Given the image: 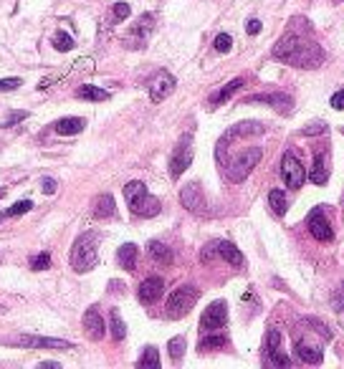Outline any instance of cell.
I'll use <instances>...</instances> for the list:
<instances>
[{
	"label": "cell",
	"instance_id": "cell-24",
	"mask_svg": "<svg viewBox=\"0 0 344 369\" xmlns=\"http://www.w3.org/2000/svg\"><path fill=\"white\" fill-rule=\"evenodd\" d=\"M240 86H243V79H233V81H228V84H225L223 89L213 94V97H211V104H213V106H220V104L225 101V99H231L233 94H236V91L240 89Z\"/></svg>",
	"mask_w": 344,
	"mask_h": 369
},
{
	"label": "cell",
	"instance_id": "cell-17",
	"mask_svg": "<svg viewBox=\"0 0 344 369\" xmlns=\"http://www.w3.org/2000/svg\"><path fill=\"white\" fill-rule=\"evenodd\" d=\"M309 180L314 185H324V182L329 180V157L327 152H316L314 154V165L309 170Z\"/></svg>",
	"mask_w": 344,
	"mask_h": 369
},
{
	"label": "cell",
	"instance_id": "cell-23",
	"mask_svg": "<svg viewBox=\"0 0 344 369\" xmlns=\"http://www.w3.org/2000/svg\"><path fill=\"white\" fill-rule=\"evenodd\" d=\"M117 261H120V265L124 268V271H134V265H137V245L134 243H124L117 251Z\"/></svg>",
	"mask_w": 344,
	"mask_h": 369
},
{
	"label": "cell",
	"instance_id": "cell-31",
	"mask_svg": "<svg viewBox=\"0 0 344 369\" xmlns=\"http://www.w3.org/2000/svg\"><path fill=\"white\" fill-rule=\"evenodd\" d=\"M167 349H170V356H172V362H180V359H183V354H185V339H183V336H175V339H170Z\"/></svg>",
	"mask_w": 344,
	"mask_h": 369
},
{
	"label": "cell",
	"instance_id": "cell-4",
	"mask_svg": "<svg viewBox=\"0 0 344 369\" xmlns=\"http://www.w3.org/2000/svg\"><path fill=\"white\" fill-rule=\"evenodd\" d=\"M200 299V291L195 286H180L170 293L167 299V316L170 319H183L185 313H190V309L195 306V301Z\"/></svg>",
	"mask_w": 344,
	"mask_h": 369
},
{
	"label": "cell",
	"instance_id": "cell-43",
	"mask_svg": "<svg viewBox=\"0 0 344 369\" xmlns=\"http://www.w3.org/2000/svg\"><path fill=\"white\" fill-rule=\"evenodd\" d=\"M334 306H337V311H344V284L339 286V293L334 296Z\"/></svg>",
	"mask_w": 344,
	"mask_h": 369
},
{
	"label": "cell",
	"instance_id": "cell-8",
	"mask_svg": "<svg viewBox=\"0 0 344 369\" xmlns=\"http://www.w3.org/2000/svg\"><path fill=\"white\" fill-rule=\"evenodd\" d=\"M10 344H18V347H26V349H58V352H69V349H74L71 341L51 339V336H33V334L15 336V339H10Z\"/></svg>",
	"mask_w": 344,
	"mask_h": 369
},
{
	"label": "cell",
	"instance_id": "cell-1",
	"mask_svg": "<svg viewBox=\"0 0 344 369\" xmlns=\"http://www.w3.org/2000/svg\"><path fill=\"white\" fill-rule=\"evenodd\" d=\"M271 56L276 61H284L288 66H296V69H316L324 63V51L316 46L299 38V35H284L281 41L276 43Z\"/></svg>",
	"mask_w": 344,
	"mask_h": 369
},
{
	"label": "cell",
	"instance_id": "cell-2",
	"mask_svg": "<svg viewBox=\"0 0 344 369\" xmlns=\"http://www.w3.org/2000/svg\"><path fill=\"white\" fill-rule=\"evenodd\" d=\"M97 245H99L97 233H81V236L74 240V248H71V256H69L71 268H74L76 273L92 271L94 265H97V261H99Z\"/></svg>",
	"mask_w": 344,
	"mask_h": 369
},
{
	"label": "cell",
	"instance_id": "cell-32",
	"mask_svg": "<svg viewBox=\"0 0 344 369\" xmlns=\"http://www.w3.org/2000/svg\"><path fill=\"white\" fill-rule=\"evenodd\" d=\"M31 208H33V202H31V200H18V202H13V208H8V210H6V215H8V218L26 215V213H28Z\"/></svg>",
	"mask_w": 344,
	"mask_h": 369
},
{
	"label": "cell",
	"instance_id": "cell-38",
	"mask_svg": "<svg viewBox=\"0 0 344 369\" xmlns=\"http://www.w3.org/2000/svg\"><path fill=\"white\" fill-rule=\"evenodd\" d=\"M129 13H132V8L126 3H114V21H124V18H129Z\"/></svg>",
	"mask_w": 344,
	"mask_h": 369
},
{
	"label": "cell",
	"instance_id": "cell-34",
	"mask_svg": "<svg viewBox=\"0 0 344 369\" xmlns=\"http://www.w3.org/2000/svg\"><path fill=\"white\" fill-rule=\"evenodd\" d=\"M279 344H281V334L276 331V329H271L266 336V356L274 354V352H279Z\"/></svg>",
	"mask_w": 344,
	"mask_h": 369
},
{
	"label": "cell",
	"instance_id": "cell-33",
	"mask_svg": "<svg viewBox=\"0 0 344 369\" xmlns=\"http://www.w3.org/2000/svg\"><path fill=\"white\" fill-rule=\"evenodd\" d=\"M49 265H51V253H46V251L31 258V268H33V271H46Z\"/></svg>",
	"mask_w": 344,
	"mask_h": 369
},
{
	"label": "cell",
	"instance_id": "cell-11",
	"mask_svg": "<svg viewBox=\"0 0 344 369\" xmlns=\"http://www.w3.org/2000/svg\"><path fill=\"white\" fill-rule=\"evenodd\" d=\"M175 76L170 74V71H165V69H160L155 74V79L149 81V99L155 101V104H160V101H165V99L175 91Z\"/></svg>",
	"mask_w": 344,
	"mask_h": 369
},
{
	"label": "cell",
	"instance_id": "cell-27",
	"mask_svg": "<svg viewBox=\"0 0 344 369\" xmlns=\"http://www.w3.org/2000/svg\"><path fill=\"white\" fill-rule=\"evenodd\" d=\"M225 344H228V339H225L223 334H218V331H211L208 336H203V339H200L197 349H200V352H211V349H223Z\"/></svg>",
	"mask_w": 344,
	"mask_h": 369
},
{
	"label": "cell",
	"instance_id": "cell-41",
	"mask_svg": "<svg viewBox=\"0 0 344 369\" xmlns=\"http://www.w3.org/2000/svg\"><path fill=\"white\" fill-rule=\"evenodd\" d=\"M331 106H334L337 112H344V89H342V91H337V94L331 97Z\"/></svg>",
	"mask_w": 344,
	"mask_h": 369
},
{
	"label": "cell",
	"instance_id": "cell-44",
	"mask_svg": "<svg viewBox=\"0 0 344 369\" xmlns=\"http://www.w3.org/2000/svg\"><path fill=\"white\" fill-rule=\"evenodd\" d=\"M246 31H248L251 35L261 33V21H256V18H253V21H248V23H246Z\"/></svg>",
	"mask_w": 344,
	"mask_h": 369
},
{
	"label": "cell",
	"instance_id": "cell-10",
	"mask_svg": "<svg viewBox=\"0 0 344 369\" xmlns=\"http://www.w3.org/2000/svg\"><path fill=\"white\" fill-rule=\"evenodd\" d=\"M180 202H183V208H188L195 215H208V200H205L203 188L197 182L185 185L183 192H180Z\"/></svg>",
	"mask_w": 344,
	"mask_h": 369
},
{
	"label": "cell",
	"instance_id": "cell-9",
	"mask_svg": "<svg viewBox=\"0 0 344 369\" xmlns=\"http://www.w3.org/2000/svg\"><path fill=\"white\" fill-rule=\"evenodd\" d=\"M281 177L288 188H302L306 182V170L302 167V162L296 160V154L284 152L281 157Z\"/></svg>",
	"mask_w": 344,
	"mask_h": 369
},
{
	"label": "cell",
	"instance_id": "cell-37",
	"mask_svg": "<svg viewBox=\"0 0 344 369\" xmlns=\"http://www.w3.org/2000/svg\"><path fill=\"white\" fill-rule=\"evenodd\" d=\"M268 364H274V367H291V359L286 354H281V349H279L274 354H268Z\"/></svg>",
	"mask_w": 344,
	"mask_h": 369
},
{
	"label": "cell",
	"instance_id": "cell-36",
	"mask_svg": "<svg viewBox=\"0 0 344 369\" xmlns=\"http://www.w3.org/2000/svg\"><path fill=\"white\" fill-rule=\"evenodd\" d=\"M23 119H28V112H10L3 122H0V129H8V126L18 124V122H23Z\"/></svg>",
	"mask_w": 344,
	"mask_h": 369
},
{
	"label": "cell",
	"instance_id": "cell-16",
	"mask_svg": "<svg viewBox=\"0 0 344 369\" xmlns=\"http://www.w3.org/2000/svg\"><path fill=\"white\" fill-rule=\"evenodd\" d=\"M84 331H86V336L94 341H99L104 336V319H101V313L94 306L84 313Z\"/></svg>",
	"mask_w": 344,
	"mask_h": 369
},
{
	"label": "cell",
	"instance_id": "cell-25",
	"mask_svg": "<svg viewBox=\"0 0 344 369\" xmlns=\"http://www.w3.org/2000/svg\"><path fill=\"white\" fill-rule=\"evenodd\" d=\"M76 97L79 99H86V101H106V99L112 97V94H109L106 89H99V86L86 84V86H79Z\"/></svg>",
	"mask_w": 344,
	"mask_h": 369
},
{
	"label": "cell",
	"instance_id": "cell-5",
	"mask_svg": "<svg viewBox=\"0 0 344 369\" xmlns=\"http://www.w3.org/2000/svg\"><path fill=\"white\" fill-rule=\"evenodd\" d=\"M261 147H251V149H246V152H240L236 160L225 167V174H228V180L231 182H243L248 177V174L253 172V167L261 162Z\"/></svg>",
	"mask_w": 344,
	"mask_h": 369
},
{
	"label": "cell",
	"instance_id": "cell-39",
	"mask_svg": "<svg viewBox=\"0 0 344 369\" xmlns=\"http://www.w3.org/2000/svg\"><path fill=\"white\" fill-rule=\"evenodd\" d=\"M23 86V79H0V91H15Z\"/></svg>",
	"mask_w": 344,
	"mask_h": 369
},
{
	"label": "cell",
	"instance_id": "cell-14",
	"mask_svg": "<svg viewBox=\"0 0 344 369\" xmlns=\"http://www.w3.org/2000/svg\"><path fill=\"white\" fill-rule=\"evenodd\" d=\"M243 104H268L276 106L279 112H291V97L288 94H253V97L243 99Z\"/></svg>",
	"mask_w": 344,
	"mask_h": 369
},
{
	"label": "cell",
	"instance_id": "cell-12",
	"mask_svg": "<svg viewBox=\"0 0 344 369\" xmlns=\"http://www.w3.org/2000/svg\"><path fill=\"white\" fill-rule=\"evenodd\" d=\"M162 293H165V284H162L160 276H149V279L142 281L140 288H137V296H140V301L145 306L157 304V301L162 299Z\"/></svg>",
	"mask_w": 344,
	"mask_h": 369
},
{
	"label": "cell",
	"instance_id": "cell-20",
	"mask_svg": "<svg viewBox=\"0 0 344 369\" xmlns=\"http://www.w3.org/2000/svg\"><path fill=\"white\" fill-rule=\"evenodd\" d=\"M84 126H86V122L81 117H63L54 124V129H56L58 134H63V137H69V134H79Z\"/></svg>",
	"mask_w": 344,
	"mask_h": 369
},
{
	"label": "cell",
	"instance_id": "cell-45",
	"mask_svg": "<svg viewBox=\"0 0 344 369\" xmlns=\"http://www.w3.org/2000/svg\"><path fill=\"white\" fill-rule=\"evenodd\" d=\"M0 263H3V253H0Z\"/></svg>",
	"mask_w": 344,
	"mask_h": 369
},
{
	"label": "cell",
	"instance_id": "cell-40",
	"mask_svg": "<svg viewBox=\"0 0 344 369\" xmlns=\"http://www.w3.org/2000/svg\"><path fill=\"white\" fill-rule=\"evenodd\" d=\"M41 190L46 192V195H54V192H56V180H51V177H43Z\"/></svg>",
	"mask_w": 344,
	"mask_h": 369
},
{
	"label": "cell",
	"instance_id": "cell-21",
	"mask_svg": "<svg viewBox=\"0 0 344 369\" xmlns=\"http://www.w3.org/2000/svg\"><path fill=\"white\" fill-rule=\"evenodd\" d=\"M117 215V205H114L112 195H99L94 200V218L104 220V218H114Z\"/></svg>",
	"mask_w": 344,
	"mask_h": 369
},
{
	"label": "cell",
	"instance_id": "cell-6",
	"mask_svg": "<svg viewBox=\"0 0 344 369\" xmlns=\"http://www.w3.org/2000/svg\"><path fill=\"white\" fill-rule=\"evenodd\" d=\"M228 321V309H225V301H213L211 306L205 309L203 316H200V331L203 334H211V331H220Z\"/></svg>",
	"mask_w": 344,
	"mask_h": 369
},
{
	"label": "cell",
	"instance_id": "cell-26",
	"mask_svg": "<svg viewBox=\"0 0 344 369\" xmlns=\"http://www.w3.org/2000/svg\"><path fill=\"white\" fill-rule=\"evenodd\" d=\"M268 208H271V213L279 218L286 213V195H284V190H271V192H268Z\"/></svg>",
	"mask_w": 344,
	"mask_h": 369
},
{
	"label": "cell",
	"instance_id": "cell-13",
	"mask_svg": "<svg viewBox=\"0 0 344 369\" xmlns=\"http://www.w3.org/2000/svg\"><path fill=\"white\" fill-rule=\"evenodd\" d=\"M306 225H309V233L316 238V240H322V243H327V240H331V225L329 220H327V215H324L322 208H314L309 213V220H306Z\"/></svg>",
	"mask_w": 344,
	"mask_h": 369
},
{
	"label": "cell",
	"instance_id": "cell-15",
	"mask_svg": "<svg viewBox=\"0 0 344 369\" xmlns=\"http://www.w3.org/2000/svg\"><path fill=\"white\" fill-rule=\"evenodd\" d=\"M152 26H155V15H149V13H145L137 21V26L132 28V35H129V49H142L145 46V41H147V35H149V31H152Z\"/></svg>",
	"mask_w": 344,
	"mask_h": 369
},
{
	"label": "cell",
	"instance_id": "cell-19",
	"mask_svg": "<svg viewBox=\"0 0 344 369\" xmlns=\"http://www.w3.org/2000/svg\"><path fill=\"white\" fill-rule=\"evenodd\" d=\"M215 245H218V256L223 258V261H228V263L236 265V268L243 265V253H240L233 243H228V240H215Z\"/></svg>",
	"mask_w": 344,
	"mask_h": 369
},
{
	"label": "cell",
	"instance_id": "cell-7",
	"mask_svg": "<svg viewBox=\"0 0 344 369\" xmlns=\"http://www.w3.org/2000/svg\"><path fill=\"white\" fill-rule=\"evenodd\" d=\"M190 162H193V137L185 134L183 140L177 142L175 152H172V160H170V174H172V180H177L190 167Z\"/></svg>",
	"mask_w": 344,
	"mask_h": 369
},
{
	"label": "cell",
	"instance_id": "cell-35",
	"mask_svg": "<svg viewBox=\"0 0 344 369\" xmlns=\"http://www.w3.org/2000/svg\"><path fill=\"white\" fill-rule=\"evenodd\" d=\"M213 46H215V51H220V54H228V51H231V46H233V38L228 33H220V35H215Z\"/></svg>",
	"mask_w": 344,
	"mask_h": 369
},
{
	"label": "cell",
	"instance_id": "cell-42",
	"mask_svg": "<svg viewBox=\"0 0 344 369\" xmlns=\"http://www.w3.org/2000/svg\"><path fill=\"white\" fill-rule=\"evenodd\" d=\"M322 132H327V126L319 124V122H316V124H309L306 129H302V134H306V137H309V134H322Z\"/></svg>",
	"mask_w": 344,
	"mask_h": 369
},
{
	"label": "cell",
	"instance_id": "cell-29",
	"mask_svg": "<svg viewBox=\"0 0 344 369\" xmlns=\"http://www.w3.org/2000/svg\"><path fill=\"white\" fill-rule=\"evenodd\" d=\"M137 367H152V369H157L160 367V354H157V349L155 347H147L145 352H142V356H140V362H137Z\"/></svg>",
	"mask_w": 344,
	"mask_h": 369
},
{
	"label": "cell",
	"instance_id": "cell-3",
	"mask_svg": "<svg viewBox=\"0 0 344 369\" xmlns=\"http://www.w3.org/2000/svg\"><path fill=\"white\" fill-rule=\"evenodd\" d=\"M124 197L129 202V210H132V215L137 218H155L160 215V200L152 197L147 192V188L142 185V182H126L124 185Z\"/></svg>",
	"mask_w": 344,
	"mask_h": 369
},
{
	"label": "cell",
	"instance_id": "cell-30",
	"mask_svg": "<svg viewBox=\"0 0 344 369\" xmlns=\"http://www.w3.org/2000/svg\"><path fill=\"white\" fill-rule=\"evenodd\" d=\"M54 46H56V51L66 54V51L74 49V38H71L69 33H63V31H56V33H54Z\"/></svg>",
	"mask_w": 344,
	"mask_h": 369
},
{
	"label": "cell",
	"instance_id": "cell-18",
	"mask_svg": "<svg viewBox=\"0 0 344 369\" xmlns=\"http://www.w3.org/2000/svg\"><path fill=\"white\" fill-rule=\"evenodd\" d=\"M296 354H299V359H302L304 364H322V359H324L322 349L309 344L306 339L296 341Z\"/></svg>",
	"mask_w": 344,
	"mask_h": 369
},
{
	"label": "cell",
	"instance_id": "cell-46",
	"mask_svg": "<svg viewBox=\"0 0 344 369\" xmlns=\"http://www.w3.org/2000/svg\"><path fill=\"white\" fill-rule=\"evenodd\" d=\"M342 134H344V129H342Z\"/></svg>",
	"mask_w": 344,
	"mask_h": 369
},
{
	"label": "cell",
	"instance_id": "cell-22",
	"mask_svg": "<svg viewBox=\"0 0 344 369\" xmlns=\"http://www.w3.org/2000/svg\"><path fill=\"white\" fill-rule=\"evenodd\" d=\"M147 251H149V258H152V261H157L160 265H170V263H172V258H175L167 245L160 243V240H152V243L147 245Z\"/></svg>",
	"mask_w": 344,
	"mask_h": 369
},
{
	"label": "cell",
	"instance_id": "cell-28",
	"mask_svg": "<svg viewBox=\"0 0 344 369\" xmlns=\"http://www.w3.org/2000/svg\"><path fill=\"white\" fill-rule=\"evenodd\" d=\"M109 331H112L114 341H122L126 336V327H124V321H122L120 311H114L112 309V316H109Z\"/></svg>",
	"mask_w": 344,
	"mask_h": 369
}]
</instances>
